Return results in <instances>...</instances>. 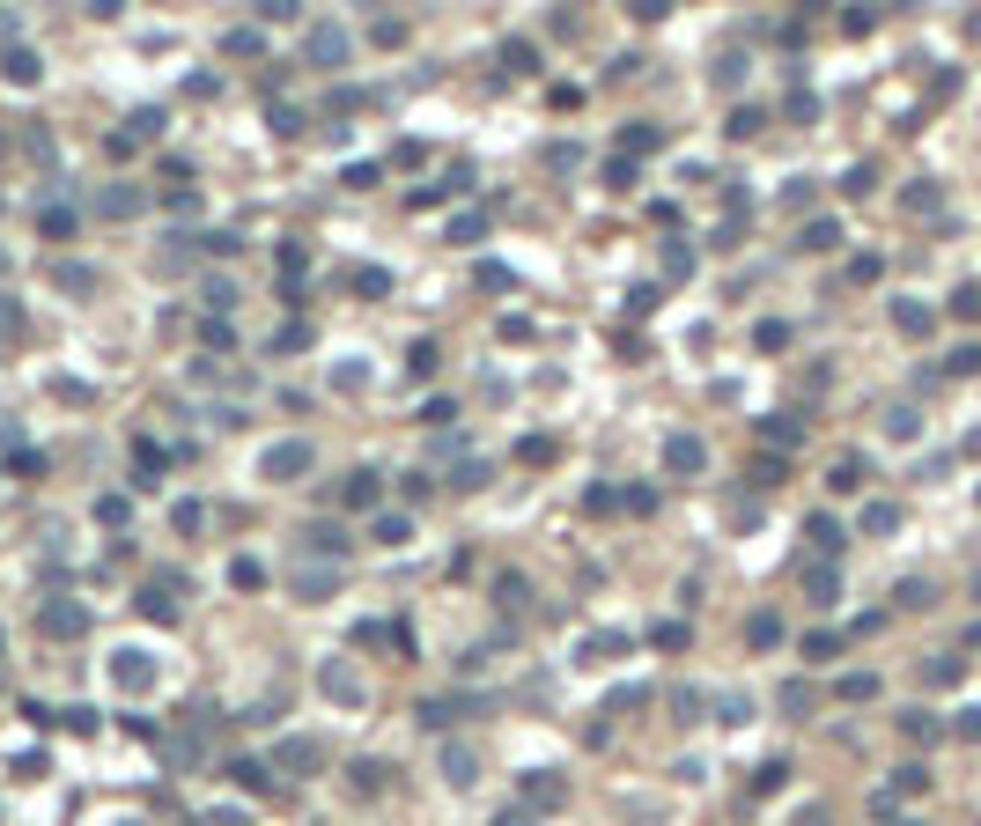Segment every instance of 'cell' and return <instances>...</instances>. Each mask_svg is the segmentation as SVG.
<instances>
[{
	"instance_id": "obj_1",
	"label": "cell",
	"mask_w": 981,
	"mask_h": 826,
	"mask_svg": "<svg viewBox=\"0 0 981 826\" xmlns=\"http://www.w3.org/2000/svg\"><path fill=\"white\" fill-rule=\"evenodd\" d=\"M303 52H310V67H340V60H347V30H340V23H317V30L303 37Z\"/></svg>"
},
{
	"instance_id": "obj_2",
	"label": "cell",
	"mask_w": 981,
	"mask_h": 826,
	"mask_svg": "<svg viewBox=\"0 0 981 826\" xmlns=\"http://www.w3.org/2000/svg\"><path fill=\"white\" fill-rule=\"evenodd\" d=\"M96 214L126 222V214H141V192H133V185H103V192H96Z\"/></svg>"
},
{
	"instance_id": "obj_3",
	"label": "cell",
	"mask_w": 981,
	"mask_h": 826,
	"mask_svg": "<svg viewBox=\"0 0 981 826\" xmlns=\"http://www.w3.org/2000/svg\"><path fill=\"white\" fill-rule=\"evenodd\" d=\"M340 502L347 510H376V472H347L340 480Z\"/></svg>"
},
{
	"instance_id": "obj_4",
	"label": "cell",
	"mask_w": 981,
	"mask_h": 826,
	"mask_svg": "<svg viewBox=\"0 0 981 826\" xmlns=\"http://www.w3.org/2000/svg\"><path fill=\"white\" fill-rule=\"evenodd\" d=\"M317 760H325V745H317V738H288V745H281V767H296V775H310Z\"/></svg>"
},
{
	"instance_id": "obj_5",
	"label": "cell",
	"mask_w": 981,
	"mask_h": 826,
	"mask_svg": "<svg viewBox=\"0 0 981 826\" xmlns=\"http://www.w3.org/2000/svg\"><path fill=\"white\" fill-rule=\"evenodd\" d=\"M665 465H672V472H701V443H694V435H672V443H665Z\"/></svg>"
},
{
	"instance_id": "obj_6",
	"label": "cell",
	"mask_w": 981,
	"mask_h": 826,
	"mask_svg": "<svg viewBox=\"0 0 981 826\" xmlns=\"http://www.w3.org/2000/svg\"><path fill=\"white\" fill-rule=\"evenodd\" d=\"M44 627L52 635H82V605H44Z\"/></svg>"
},
{
	"instance_id": "obj_7",
	"label": "cell",
	"mask_w": 981,
	"mask_h": 826,
	"mask_svg": "<svg viewBox=\"0 0 981 826\" xmlns=\"http://www.w3.org/2000/svg\"><path fill=\"white\" fill-rule=\"evenodd\" d=\"M52 281H60L67 296H89V288H96V273H89V266H52Z\"/></svg>"
},
{
	"instance_id": "obj_8",
	"label": "cell",
	"mask_w": 981,
	"mask_h": 826,
	"mask_svg": "<svg viewBox=\"0 0 981 826\" xmlns=\"http://www.w3.org/2000/svg\"><path fill=\"white\" fill-rule=\"evenodd\" d=\"M893 325H900L908 340H922V333H930V310H922V303H900V310H893Z\"/></svg>"
},
{
	"instance_id": "obj_9",
	"label": "cell",
	"mask_w": 981,
	"mask_h": 826,
	"mask_svg": "<svg viewBox=\"0 0 981 826\" xmlns=\"http://www.w3.org/2000/svg\"><path fill=\"white\" fill-rule=\"evenodd\" d=\"M804 531H811V546H820V554H841V524H834V517H811Z\"/></svg>"
},
{
	"instance_id": "obj_10",
	"label": "cell",
	"mask_w": 981,
	"mask_h": 826,
	"mask_svg": "<svg viewBox=\"0 0 981 826\" xmlns=\"http://www.w3.org/2000/svg\"><path fill=\"white\" fill-rule=\"evenodd\" d=\"M274 472L288 480V472H310V443H288V451H274Z\"/></svg>"
},
{
	"instance_id": "obj_11",
	"label": "cell",
	"mask_w": 981,
	"mask_h": 826,
	"mask_svg": "<svg viewBox=\"0 0 981 826\" xmlns=\"http://www.w3.org/2000/svg\"><path fill=\"white\" fill-rule=\"evenodd\" d=\"M303 539H310V546H317V554H340V546H347V531H340V524H310V531H303Z\"/></svg>"
},
{
	"instance_id": "obj_12",
	"label": "cell",
	"mask_w": 981,
	"mask_h": 826,
	"mask_svg": "<svg viewBox=\"0 0 981 826\" xmlns=\"http://www.w3.org/2000/svg\"><path fill=\"white\" fill-rule=\"evenodd\" d=\"M834 244H841V222H811L804 229V251H834Z\"/></svg>"
},
{
	"instance_id": "obj_13",
	"label": "cell",
	"mask_w": 981,
	"mask_h": 826,
	"mask_svg": "<svg viewBox=\"0 0 981 826\" xmlns=\"http://www.w3.org/2000/svg\"><path fill=\"white\" fill-rule=\"evenodd\" d=\"M8 82H15V89H30V82H37V60H30V52H23V44L8 52Z\"/></svg>"
},
{
	"instance_id": "obj_14",
	"label": "cell",
	"mask_w": 981,
	"mask_h": 826,
	"mask_svg": "<svg viewBox=\"0 0 981 826\" xmlns=\"http://www.w3.org/2000/svg\"><path fill=\"white\" fill-rule=\"evenodd\" d=\"M893 524H900L893 502H870V510H863V531H893Z\"/></svg>"
},
{
	"instance_id": "obj_15",
	"label": "cell",
	"mask_w": 981,
	"mask_h": 826,
	"mask_svg": "<svg viewBox=\"0 0 981 826\" xmlns=\"http://www.w3.org/2000/svg\"><path fill=\"white\" fill-rule=\"evenodd\" d=\"M870 694H879V679H870V672H849V679H841V701H870Z\"/></svg>"
},
{
	"instance_id": "obj_16",
	"label": "cell",
	"mask_w": 981,
	"mask_h": 826,
	"mask_svg": "<svg viewBox=\"0 0 981 826\" xmlns=\"http://www.w3.org/2000/svg\"><path fill=\"white\" fill-rule=\"evenodd\" d=\"M900 731H908L915 745H930V738H937V715H900Z\"/></svg>"
},
{
	"instance_id": "obj_17",
	"label": "cell",
	"mask_w": 981,
	"mask_h": 826,
	"mask_svg": "<svg viewBox=\"0 0 981 826\" xmlns=\"http://www.w3.org/2000/svg\"><path fill=\"white\" fill-rule=\"evenodd\" d=\"M782 775H790V767H782V760H768V767H753V790H760V797H768V790H782Z\"/></svg>"
},
{
	"instance_id": "obj_18",
	"label": "cell",
	"mask_w": 981,
	"mask_h": 826,
	"mask_svg": "<svg viewBox=\"0 0 981 826\" xmlns=\"http://www.w3.org/2000/svg\"><path fill=\"white\" fill-rule=\"evenodd\" d=\"M355 288H362V296H392V273H376V266H362V273H355Z\"/></svg>"
},
{
	"instance_id": "obj_19",
	"label": "cell",
	"mask_w": 981,
	"mask_h": 826,
	"mask_svg": "<svg viewBox=\"0 0 981 826\" xmlns=\"http://www.w3.org/2000/svg\"><path fill=\"white\" fill-rule=\"evenodd\" d=\"M952 317L974 325V317H981V288H959V296H952Z\"/></svg>"
},
{
	"instance_id": "obj_20",
	"label": "cell",
	"mask_w": 981,
	"mask_h": 826,
	"mask_svg": "<svg viewBox=\"0 0 981 826\" xmlns=\"http://www.w3.org/2000/svg\"><path fill=\"white\" fill-rule=\"evenodd\" d=\"M760 428H768V443H782V451L797 443V421H790V413H775V421H760Z\"/></svg>"
},
{
	"instance_id": "obj_21",
	"label": "cell",
	"mask_w": 981,
	"mask_h": 826,
	"mask_svg": "<svg viewBox=\"0 0 981 826\" xmlns=\"http://www.w3.org/2000/svg\"><path fill=\"white\" fill-rule=\"evenodd\" d=\"M745 635H753V642H760V649H768V642H782V620H775V613H760V620H753V627H745Z\"/></svg>"
},
{
	"instance_id": "obj_22",
	"label": "cell",
	"mask_w": 981,
	"mask_h": 826,
	"mask_svg": "<svg viewBox=\"0 0 981 826\" xmlns=\"http://www.w3.org/2000/svg\"><path fill=\"white\" fill-rule=\"evenodd\" d=\"M229 775H237V782H244V790H251V797H258V790H266V767H258V760H237V767H229Z\"/></svg>"
},
{
	"instance_id": "obj_23",
	"label": "cell",
	"mask_w": 981,
	"mask_h": 826,
	"mask_svg": "<svg viewBox=\"0 0 981 826\" xmlns=\"http://www.w3.org/2000/svg\"><path fill=\"white\" fill-rule=\"evenodd\" d=\"M893 790H900V797H922V790H930V775H922V767H900Z\"/></svg>"
},
{
	"instance_id": "obj_24",
	"label": "cell",
	"mask_w": 981,
	"mask_h": 826,
	"mask_svg": "<svg viewBox=\"0 0 981 826\" xmlns=\"http://www.w3.org/2000/svg\"><path fill=\"white\" fill-rule=\"evenodd\" d=\"M443 775L465 790V782H472V753H443Z\"/></svg>"
},
{
	"instance_id": "obj_25",
	"label": "cell",
	"mask_w": 981,
	"mask_h": 826,
	"mask_svg": "<svg viewBox=\"0 0 981 826\" xmlns=\"http://www.w3.org/2000/svg\"><path fill=\"white\" fill-rule=\"evenodd\" d=\"M620 141H627V148H642V155H649V148H665V133H657V126H627Z\"/></svg>"
},
{
	"instance_id": "obj_26",
	"label": "cell",
	"mask_w": 981,
	"mask_h": 826,
	"mask_svg": "<svg viewBox=\"0 0 981 826\" xmlns=\"http://www.w3.org/2000/svg\"><path fill=\"white\" fill-rule=\"evenodd\" d=\"M782 708H790V715H804V708H811V686H804V679H790V686H782Z\"/></svg>"
},
{
	"instance_id": "obj_27",
	"label": "cell",
	"mask_w": 981,
	"mask_h": 826,
	"mask_svg": "<svg viewBox=\"0 0 981 826\" xmlns=\"http://www.w3.org/2000/svg\"><path fill=\"white\" fill-rule=\"evenodd\" d=\"M974 369H981V347H974V340H966V347H952V376H974Z\"/></svg>"
},
{
	"instance_id": "obj_28",
	"label": "cell",
	"mask_w": 981,
	"mask_h": 826,
	"mask_svg": "<svg viewBox=\"0 0 981 826\" xmlns=\"http://www.w3.org/2000/svg\"><path fill=\"white\" fill-rule=\"evenodd\" d=\"M531 804H561V782L554 775H531Z\"/></svg>"
},
{
	"instance_id": "obj_29",
	"label": "cell",
	"mask_w": 981,
	"mask_h": 826,
	"mask_svg": "<svg viewBox=\"0 0 981 826\" xmlns=\"http://www.w3.org/2000/svg\"><path fill=\"white\" fill-rule=\"evenodd\" d=\"M376 539H384V546H406V517H376Z\"/></svg>"
},
{
	"instance_id": "obj_30",
	"label": "cell",
	"mask_w": 981,
	"mask_h": 826,
	"mask_svg": "<svg viewBox=\"0 0 981 826\" xmlns=\"http://www.w3.org/2000/svg\"><path fill=\"white\" fill-rule=\"evenodd\" d=\"M834 487H841V494H849V487H863V465H856V458H841V465H834Z\"/></svg>"
},
{
	"instance_id": "obj_31",
	"label": "cell",
	"mask_w": 981,
	"mask_h": 826,
	"mask_svg": "<svg viewBox=\"0 0 981 826\" xmlns=\"http://www.w3.org/2000/svg\"><path fill=\"white\" fill-rule=\"evenodd\" d=\"M959 738H981V708H966V715H959Z\"/></svg>"
},
{
	"instance_id": "obj_32",
	"label": "cell",
	"mask_w": 981,
	"mask_h": 826,
	"mask_svg": "<svg viewBox=\"0 0 981 826\" xmlns=\"http://www.w3.org/2000/svg\"><path fill=\"white\" fill-rule=\"evenodd\" d=\"M495 826H531V811H502V819H495Z\"/></svg>"
}]
</instances>
